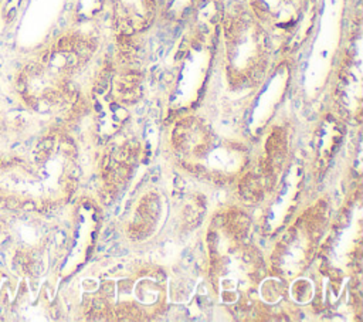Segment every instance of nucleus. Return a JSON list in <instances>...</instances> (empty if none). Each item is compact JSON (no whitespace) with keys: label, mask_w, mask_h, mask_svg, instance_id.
<instances>
[{"label":"nucleus","mask_w":363,"mask_h":322,"mask_svg":"<svg viewBox=\"0 0 363 322\" xmlns=\"http://www.w3.org/2000/svg\"><path fill=\"white\" fill-rule=\"evenodd\" d=\"M4 206L10 210H17V209H21V201H18V199L16 197H7L4 199Z\"/></svg>","instance_id":"f03ea898"},{"label":"nucleus","mask_w":363,"mask_h":322,"mask_svg":"<svg viewBox=\"0 0 363 322\" xmlns=\"http://www.w3.org/2000/svg\"><path fill=\"white\" fill-rule=\"evenodd\" d=\"M112 6L116 20L123 33L132 34L133 31L147 27L159 7V0H108Z\"/></svg>","instance_id":"f257e3e1"}]
</instances>
